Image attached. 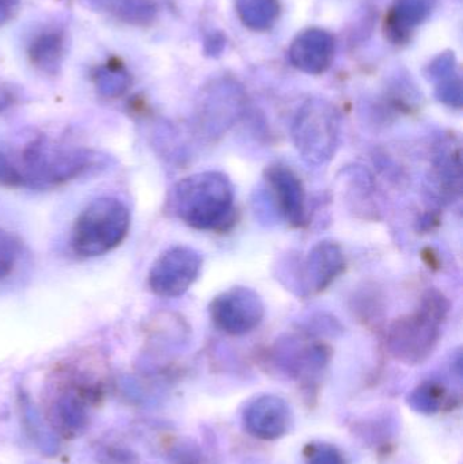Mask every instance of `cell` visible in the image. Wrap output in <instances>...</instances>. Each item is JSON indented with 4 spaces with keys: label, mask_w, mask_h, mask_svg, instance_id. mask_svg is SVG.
<instances>
[{
    "label": "cell",
    "mask_w": 463,
    "mask_h": 464,
    "mask_svg": "<svg viewBox=\"0 0 463 464\" xmlns=\"http://www.w3.org/2000/svg\"><path fill=\"white\" fill-rule=\"evenodd\" d=\"M432 5L434 0H397L389 19L391 32L399 37L407 35L429 16Z\"/></svg>",
    "instance_id": "9a60e30c"
},
{
    "label": "cell",
    "mask_w": 463,
    "mask_h": 464,
    "mask_svg": "<svg viewBox=\"0 0 463 464\" xmlns=\"http://www.w3.org/2000/svg\"><path fill=\"white\" fill-rule=\"evenodd\" d=\"M92 5H100V7H113L119 5L121 0H89Z\"/></svg>",
    "instance_id": "cb8c5ba5"
},
{
    "label": "cell",
    "mask_w": 463,
    "mask_h": 464,
    "mask_svg": "<svg viewBox=\"0 0 463 464\" xmlns=\"http://www.w3.org/2000/svg\"><path fill=\"white\" fill-rule=\"evenodd\" d=\"M244 106V94L236 83H214L201 105V122L209 136L226 132L236 121Z\"/></svg>",
    "instance_id": "9c48e42d"
},
{
    "label": "cell",
    "mask_w": 463,
    "mask_h": 464,
    "mask_svg": "<svg viewBox=\"0 0 463 464\" xmlns=\"http://www.w3.org/2000/svg\"><path fill=\"white\" fill-rule=\"evenodd\" d=\"M100 157L83 147L57 146L51 141L33 140L24 151L26 184L54 188L68 184L97 168Z\"/></svg>",
    "instance_id": "277c9868"
},
{
    "label": "cell",
    "mask_w": 463,
    "mask_h": 464,
    "mask_svg": "<svg viewBox=\"0 0 463 464\" xmlns=\"http://www.w3.org/2000/svg\"><path fill=\"white\" fill-rule=\"evenodd\" d=\"M203 256L196 248L178 245L158 256L149 272L152 294L165 299L182 296L200 276Z\"/></svg>",
    "instance_id": "8992f818"
},
{
    "label": "cell",
    "mask_w": 463,
    "mask_h": 464,
    "mask_svg": "<svg viewBox=\"0 0 463 464\" xmlns=\"http://www.w3.org/2000/svg\"><path fill=\"white\" fill-rule=\"evenodd\" d=\"M130 228V212L116 198H100L84 207L71 232V247L82 258L105 256L119 247Z\"/></svg>",
    "instance_id": "7a4b0ae2"
},
{
    "label": "cell",
    "mask_w": 463,
    "mask_h": 464,
    "mask_svg": "<svg viewBox=\"0 0 463 464\" xmlns=\"http://www.w3.org/2000/svg\"><path fill=\"white\" fill-rule=\"evenodd\" d=\"M120 18L128 24H150L157 15V5L152 0H121L116 5Z\"/></svg>",
    "instance_id": "d6986e66"
},
{
    "label": "cell",
    "mask_w": 463,
    "mask_h": 464,
    "mask_svg": "<svg viewBox=\"0 0 463 464\" xmlns=\"http://www.w3.org/2000/svg\"><path fill=\"white\" fill-rule=\"evenodd\" d=\"M212 324L230 335H245L257 329L265 316V305L257 292L233 286L220 292L209 304Z\"/></svg>",
    "instance_id": "52a82bcc"
},
{
    "label": "cell",
    "mask_w": 463,
    "mask_h": 464,
    "mask_svg": "<svg viewBox=\"0 0 463 464\" xmlns=\"http://www.w3.org/2000/svg\"><path fill=\"white\" fill-rule=\"evenodd\" d=\"M265 182L277 212L288 225L301 227L306 220V193L298 174L285 165L266 168Z\"/></svg>",
    "instance_id": "ba28073f"
},
{
    "label": "cell",
    "mask_w": 463,
    "mask_h": 464,
    "mask_svg": "<svg viewBox=\"0 0 463 464\" xmlns=\"http://www.w3.org/2000/svg\"><path fill=\"white\" fill-rule=\"evenodd\" d=\"M22 409H24L27 435L32 438L33 443H35L43 455H48V457L56 455L59 451V441H57L56 435L46 427L45 421L38 413L37 409L29 401H24Z\"/></svg>",
    "instance_id": "e0dca14e"
},
{
    "label": "cell",
    "mask_w": 463,
    "mask_h": 464,
    "mask_svg": "<svg viewBox=\"0 0 463 464\" xmlns=\"http://www.w3.org/2000/svg\"><path fill=\"white\" fill-rule=\"evenodd\" d=\"M21 0H0V26L7 24L18 11Z\"/></svg>",
    "instance_id": "603a6c76"
},
{
    "label": "cell",
    "mask_w": 463,
    "mask_h": 464,
    "mask_svg": "<svg viewBox=\"0 0 463 464\" xmlns=\"http://www.w3.org/2000/svg\"><path fill=\"white\" fill-rule=\"evenodd\" d=\"M449 302L440 292L429 291L412 314L396 319L389 330V346L400 359L419 362L431 353L448 315Z\"/></svg>",
    "instance_id": "3957f363"
},
{
    "label": "cell",
    "mask_w": 463,
    "mask_h": 464,
    "mask_svg": "<svg viewBox=\"0 0 463 464\" xmlns=\"http://www.w3.org/2000/svg\"><path fill=\"white\" fill-rule=\"evenodd\" d=\"M438 97L446 105L453 108H461L462 106V87L461 82L456 79L445 81L438 86Z\"/></svg>",
    "instance_id": "7402d4cb"
},
{
    "label": "cell",
    "mask_w": 463,
    "mask_h": 464,
    "mask_svg": "<svg viewBox=\"0 0 463 464\" xmlns=\"http://www.w3.org/2000/svg\"><path fill=\"white\" fill-rule=\"evenodd\" d=\"M345 270V256L336 242L323 240L310 250L304 267V288L325 291Z\"/></svg>",
    "instance_id": "8fae6325"
},
{
    "label": "cell",
    "mask_w": 463,
    "mask_h": 464,
    "mask_svg": "<svg viewBox=\"0 0 463 464\" xmlns=\"http://www.w3.org/2000/svg\"><path fill=\"white\" fill-rule=\"evenodd\" d=\"M95 86L101 94L108 98H117L130 89V78L121 63H114L98 68L94 73Z\"/></svg>",
    "instance_id": "ac0fdd59"
},
{
    "label": "cell",
    "mask_w": 463,
    "mask_h": 464,
    "mask_svg": "<svg viewBox=\"0 0 463 464\" xmlns=\"http://www.w3.org/2000/svg\"><path fill=\"white\" fill-rule=\"evenodd\" d=\"M19 256V243L14 235L0 228V280L13 273Z\"/></svg>",
    "instance_id": "ffe728a7"
},
{
    "label": "cell",
    "mask_w": 463,
    "mask_h": 464,
    "mask_svg": "<svg viewBox=\"0 0 463 464\" xmlns=\"http://www.w3.org/2000/svg\"><path fill=\"white\" fill-rule=\"evenodd\" d=\"M26 185L24 174L0 152V187L21 188Z\"/></svg>",
    "instance_id": "44dd1931"
},
{
    "label": "cell",
    "mask_w": 463,
    "mask_h": 464,
    "mask_svg": "<svg viewBox=\"0 0 463 464\" xmlns=\"http://www.w3.org/2000/svg\"><path fill=\"white\" fill-rule=\"evenodd\" d=\"M294 67L312 75L325 72L334 56V40L328 32L306 30L299 34L288 51Z\"/></svg>",
    "instance_id": "30bf717a"
},
{
    "label": "cell",
    "mask_w": 463,
    "mask_h": 464,
    "mask_svg": "<svg viewBox=\"0 0 463 464\" xmlns=\"http://www.w3.org/2000/svg\"><path fill=\"white\" fill-rule=\"evenodd\" d=\"M340 121L333 106L310 100L299 109L293 124V139L304 162L323 166L332 160L339 147Z\"/></svg>",
    "instance_id": "5b68a950"
},
{
    "label": "cell",
    "mask_w": 463,
    "mask_h": 464,
    "mask_svg": "<svg viewBox=\"0 0 463 464\" xmlns=\"http://www.w3.org/2000/svg\"><path fill=\"white\" fill-rule=\"evenodd\" d=\"M461 149L450 140L443 141L435 160L438 181L440 190L450 198L461 193L462 182Z\"/></svg>",
    "instance_id": "4fadbf2b"
},
{
    "label": "cell",
    "mask_w": 463,
    "mask_h": 464,
    "mask_svg": "<svg viewBox=\"0 0 463 464\" xmlns=\"http://www.w3.org/2000/svg\"><path fill=\"white\" fill-rule=\"evenodd\" d=\"M174 214L193 230L225 232L236 222V193L230 179L219 171L185 177L173 190Z\"/></svg>",
    "instance_id": "6da1fadb"
},
{
    "label": "cell",
    "mask_w": 463,
    "mask_h": 464,
    "mask_svg": "<svg viewBox=\"0 0 463 464\" xmlns=\"http://www.w3.org/2000/svg\"><path fill=\"white\" fill-rule=\"evenodd\" d=\"M51 419L57 430L64 435H81L89 424L86 403L78 392L67 390L52 405Z\"/></svg>",
    "instance_id": "7c38bea8"
},
{
    "label": "cell",
    "mask_w": 463,
    "mask_h": 464,
    "mask_svg": "<svg viewBox=\"0 0 463 464\" xmlns=\"http://www.w3.org/2000/svg\"><path fill=\"white\" fill-rule=\"evenodd\" d=\"M236 8L242 24L257 32L271 29L280 15L277 0H236Z\"/></svg>",
    "instance_id": "5bb4252c"
},
{
    "label": "cell",
    "mask_w": 463,
    "mask_h": 464,
    "mask_svg": "<svg viewBox=\"0 0 463 464\" xmlns=\"http://www.w3.org/2000/svg\"><path fill=\"white\" fill-rule=\"evenodd\" d=\"M64 41L62 34L56 32L43 33L38 35L30 45V59L35 67L46 72H54L62 62Z\"/></svg>",
    "instance_id": "2e32d148"
}]
</instances>
